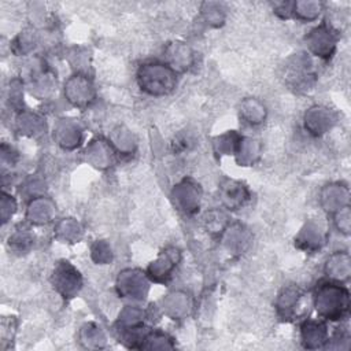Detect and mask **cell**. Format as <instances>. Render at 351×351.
<instances>
[{"mask_svg":"<svg viewBox=\"0 0 351 351\" xmlns=\"http://www.w3.org/2000/svg\"><path fill=\"white\" fill-rule=\"evenodd\" d=\"M314 306L317 313L325 319H343L350 311L348 289L335 281L319 282L314 293Z\"/></svg>","mask_w":351,"mask_h":351,"instance_id":"6da1fadb","label":"cell"},{"mask_svg":"<svg viewBox=\"0 0 351 351\" xmlns=\"http://www.w3.org/2000/svg\"><path fill=\"white\" fill-rule=\"evenodd\" d=\"M324 8L321 1H295L292 7V15L300 21H314L318 18Z\"/></svg>","mask_w":351,"mask_h":351,"instance_id":"9c48e42d","label":"cell"},{"mask_svg":"<svg viewBox=\"0 0 351 351\" xmlns=\"http://www.w3.org/2000/svg\"><path fill=\"white\" fill-rule=\"evenodd\" d=\"M287 69V81L295 90H306L314 82V74L311 73V63L306 56L296 55Z\"/></svg>","mask_w":351,"mask_h":351,"instance_id":"277c9868","label":"cell"},{"mask_svg":"<svg viewBox=\"0 0 351 351\" xmlns=\"http://www.w3.org/2000/svg\"><path fill=\"white\" fill-rule=\"evenodd\" d=\"M304 292L296 285H288L281 289L277 298V313L284 319H292L298 317V306L300 304Z\"/></svg>","mask_w":351,"mask_h":351,"instance_id":"5b68a950","label":"cell"},{"mask_svg":"<svg viewBox=\"0 0 351 351\" xmlns=\"http://www.w3.org/2000/svg\"><path fill=\"white\" fill-rule=\"evenodd\" d=\"M300 336L306 348H319L326 341H329L326 325L322 321H304L300 326Z\"/></svg>","mask_w":351,"mask_h":351,"instance_id":"8992f818","label":"cell"},{"mask_svg":"<svg viewBox=\"0 0 351 351\" xmlns=\"http://www.w3.org/2000/svg\"><path fill=\"white\" fill-rule=\"evenodd\" d=\"M203 8H207V10H202L204 16H206V19L210 23L215 22V26H219V22L223 21V18H222V15L219 12V11H222L219 8V4H217V3H204Z\"/></svg>","mask_w":351,"mask_h":351,"instance_id":"8fae6325","label":"cell"},{"mask_svg":"<svg viewBox=\"0 0 351 351\" xmlns=\"http://www.w3.org/2000/svg\"><path fill=\"white\" fill-rule=\"evenodd\" d=\"M292 7H293V3L281 1V3H274L273 10L280 18H289L292 16Z\"/></svg>","mask_w":351,"mask_h":351,"instance_id":"7c38bea8","label":"cell"},{"mask_svg":"<svg viewBox=\"0 0 351 351\" xmlns=\"http://www.w3.org/2000/svg\"><path fill=\"white\" fill-rule=\"evenodd\" d=\"M137 82L145 93L165 96L171 93L177 86V73L167 63H144L137 70Z\"/></svg>","mask_w":351,"mask_h":351,"instance_id":"7a4b0ae2","label":"cell"},{"mask_svg":"<svg viewBox=\"0 0 351 351\" xmlns=\"http://www.w3.org/2000/svg\"><path fill=\"white\" fill-rule=\"evenodd\" d=\"M335 225L339 229V232L348 234L350 233V207H341L335 214Z\"/></svg>","mask_w":351,"mask_h":351,"instance_id":"30bf717a","label":"cell"},{"mask_svg":"<svg viewBox=\"0 0 351 351\" xmlns=\"http://www.w3.org/2000/svg\"><path fill=\"white\" fill-rule=\"evenodd\" d=\"M222 197L229 210H236L248 199V191L241 182L226 180V184L222 185Z\"/></svg>","mask_w":351,"mask_h":351,"instance_id":"ba28073f","label":"cell"},{"mask_svg":"<svg viewBox=\"0 0 351 351\" xmlns=\"http://www.w3.org/2000/svg\"><path fill=\"white\" fill-rule=\"evenodd\" d=\"M337 38L339 36L333 26L324 22L319 26L314 27L306 36V43L313 53H315L319 58L329 59L336 49Z\"/></svg>","mask_w":351,"mask_h":351,"instance_id":"3957f363","label":"cell"},{"mask_svg":"<svg viewBox=\"0 0 351 351\" xmlns=\"http://www.w3.org/2000/svg\"><path fill=\"white\" fill-rule=\"evenodd\" d=\"M165 53H166V58H167V64L176 73L188 70L192 66L193 59H195L192 49L184 43L169 44Z\"/></svg>","mask_w":351,"mask_h":351,"instance_id":"52a82bcc","label":"cell"}]
</instances>
